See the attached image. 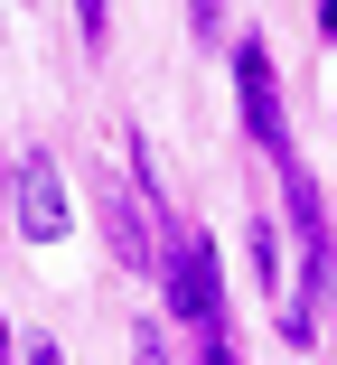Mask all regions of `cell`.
Segmentation results:
<instances>
[{"mask_svg": "<svg viewBox=\"0 0 337 365\" xmlns=\"http://www.w3.org/2000/svg\"><path fill=\"white\" fill-rule=\"evenodd\" d=\"M103 19H113V0H76V29H85L94 47H103Z\"/></svg>", "mask_w": 337, "mask_h": 365, "instance_id": "cell-7", "label": "cell"}, {"mask_svg": "<svg viewBox=\"0 0 337 365\" xmlns=\"http://www.w3.org/2000/svg\"><path fill=\"white\" fill-rule=\"evenodd\" d=\"M160 290H169V319H187L197 337H225V281H216V244L187 225V215L160 206Z\"/></svg>", "mask_w": 337, "mask_h": 365, "instance_id": "cell-1", "label": "cell"}, {"mask_svg": "<svg viewBox=\"0 0 337 365\" xmlns=\"http://www.w3.org/2000/svg\"><path fill=\"white\" fill-rule=\"evenodd\" d=\"M318 38H337V0H318Z\"/></svg>", "mask_w": 337, "mask_h": 365, "instance_id": "cell-11", "label": "cell"}, {"mask_svg": "<svg viewBox=\"0 0 337 365\" xmlns=\"http://www.w3.org/2000/svg\"><path fill=\"white\" fill-rule=\"evenodd\" d=\"M187 29L197 38H225V0H187Z\"/></svg>", "mask_w": 337, "mask_h": 365, "instance_id": "cell-6", "label": "cell"}, {"mask_svg": "<svg viewBox=\"0 0 337 365\" xmlns=\"http://www.w3.org/2000/svg\"><path fill=\"white\" fill-rule=\"evenodd\" d=\"M225 56H234V103H244V131H253V150L281 169V160H291V131H281V76H272V47H262V38L244 29Z\"/></svg>", "mask_w": 337, "mask_h": 365, "instance_id": "cell-3", "label": "cell"}, {"mask_svg": "<svg viewBox=\"0 0 337 365\" xmlns=\"http://www.w3.org/2000/svg\"><path fill=\"white\" fill-rule=\"evenodd\" d=\"M10 215H19L28 244H66L76 235V197H66V169H56L47 140H28V150L10 160Z\"/></svg>", "mask_w": 337, "mask_h": 365, "instance_id": "cell-2", "label": "cell"}, {"mask_svg": "<svg viewBox=\"0 0 337 365\" xmlns=\"http://www.w3.org/2000/svg\"><path fill=\"white\" fill-rule=\"evenodd\" d=\"M0 365H10V328H0Z\"/></svg>", "mask_w": 337, "mask_h": 365, "instance_id": "cell-12", "label": "cell"}, {"mask_svg": "<svg viewBox=\"0 0 337 365\" xmlns=\"http://www.w3.org/2000/svg\"><path fill=\"white\" fill-rule=\"evenodd\" d=\"M131 356H141V365H160V328H150V319L131 328Z\"/></svg>", "mask_w": 337, "mask_h": 365, "instance_id": "cell-8", "label": "cell"}, {"mask_svg": "<svg viewBox=\"0 0 337 365\" xmlns=\"http://www.w3.org/2000/svg\"><path fill=\"white\" fill-rule=\"evenodd\" d=\"M328 300H337V235H309L300 244V281H291V300H281V337L309 346V328H318Z\"/></svg>", "mask_w": 337, "mask_h": 365, "instance_id": "cell-4", "label": "cell"}, {"mask_svg": "<svg viewBox=\"0 0 337 365\" xmlns=\"http://www.w3.org/2000/svg\"><path fill=\"white\" fill-rule=\"evenodd\" d=\"M94 215H103V235H113V253L122 262H150V235H141V206H131L113 178H94Z\"/></svg>", "mask_w": 337, "mask_h": 365, "instance_id": "cell-5", "label": "cell"}, {"mask_svg": "<svg viewBox=\"0 0 337 365\" xmlns=\"http://www.w3.org/2000/svg\"><path fill=\"white\" fill-rule=\"evenodd\" d=\"M197 356H207V365H234V346H225V337H207V346H197Z\"/></svg>", "mask_w": 337, "mask_h": 365, "instance_id": "cell-10", "label": "cell"}, {"mask_svg": "<svg viewBox=\"0 0 337 365\" xmlns=\"http://www.w3.org/2000/svg\"><path fill=\"white\" fill-rule=\"evenodd\" d=\"M28 365H66V356H56V337H28Z\"/></svg>", "mask_w": 337, "mask_h": 365, "instance_id": "cell-9", "label": "cell"}]
</instances>
